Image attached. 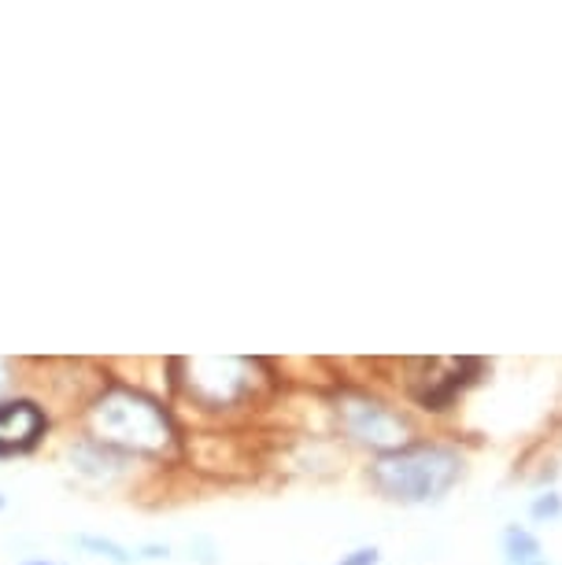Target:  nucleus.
Segmentation results:
<instances>
[{
  "mask_svg": "<svg viewBox=\"0 0 562 565\" xmlns=\"http://www.w3.org/2000/svg\"><path fill=\"white\" fill-rule=\"evenodd\" d=\"M466 473V458L448 444L411 440L370 462V484L400 507L441 503Z\"/></svg>",
  "mask_w": 562,
  "mask_h": 565,
  "instance_id": "1",
  "label": "nucleus"
},
{
  "mask_svg": "<svg viewBox=\"0 0 562 565\" xmlns=\"http://www.w3.org/2000/svg\"><path fill=\"white\" fill-rule=\"evenodd\" d=\"M93 433L100 444L130 455H163L174 444V422L163 403L126 385L108 388L89 411Z\"/></svg>",
  "mask_w": 562,
  "mask_h": 565,
  "instance_id": "2",
  "label": "nucleus"
},
{
  "mask_svg": "<svg viewBox=\"0 0 562 565\" xmlns=\"http://www.w3.org/2000/svg\"><path fill=\"white\" fill-rule=\"evenodd\" d=\"M337 422H341V433L348 440L367 447V451H378V455L411 444L407 414L389 407L385 399L367 396V392H344L341 403H337Z\"/></svg>",
  "mask_w": 562,
  "mask_h": 565,
  "instance_id": "3",
  "label": "nucleus"
},
{
  "mask_svg": "<svg viewBox=\"0 0 562 565\" xmlns=\"http://www.w3.org/2000/svg\"><path fill=\"white\" fill-rule=\"evenodd\" d=\"M248 359H197L189 362V388L208 407H230L252 388Z\"/></svg>",
  "mask_w": 562,
  "mask_h": 565,
  "instance_id": "4",
  "label": "nucleus"
},
{
  "mask_svg": "<svg viewBox=\"0 0 562 565\" xmlns=\"http://www.w3.org/2000/svg\"><path fill=\"white\" fill-rule=\"evenodd\" d=\"M45 429L49 418L34 399H0V458L34 451Z\"/></svg>",
  "mask_w": 562,
  "mask_h": 565,
  "instance_id": "5",
  "label": "nucleus"
},
{
  "mask_svg": "<svg viewBox=\"0 0 562 565\" xmlns=\"http://www.w3.org/2000/svg\"><path fill=\"white\" fill-rule=\"evenodd\" d=\"M500 554H503V565H551L544 554V543L526 525H507L500 532Z\"/></svg>",
  "mask_w": 562,
  "mask_h": 565,
  "instance_id": "6",
  "label": "nucleus"
},
{
  "mask_svg": "<svg viewBox=\"0 0 562 565\" xmlns=\"http://www.w3.org/2000/svg\"><path fill=\"white\" fill-rule=\"evenodd\" d=\"M71 462L78 473H86V477H112L123 469V455L115 451V447L100 444V440H86L71 451Z\"/></svg>",
  "mask_w": 562,
  "mask_h": 565,
  "instance_id": "7",
  "label": "nucleus"
},
{
  "mask_svg": "<svg viewBox=\"0 0 562 565\" xmlns=\"http://www.w3.org/2000/svg\"><path fill=\"white\" fill-rule=\"evenodd\" d=\"M78 547L89 551V554H97V558H108L112 565H134L137 562L134 551H126L123 543H115L108 536H78Z\"/></svg>",
  "mask_w": 562,
  "mask_h": 565,
  "instance_id": "8",
  "label": "nucleus"
},
{
  "mask_svg": "<svg viewBox=\"0 0 562 565\" xmlns=\"http://www.w3.org/2000/svg\"><path fill=\"white\" fill-rule=\"evenodd\" d=\"M562 518V495L555 488H548V492L533 495V503H529V521H537V525H548V521H559Z\"/></svg>",
  "mask_w": 562,
  "mask_h": 565,
  "instance_id": "9",
  "label": "nucleus"
},
{
  "mask_svg": "<svg viewBox=\"0 0 562 565\" xmlns=\"http://www.w3.org/2000/svg\"><path fill=\"white\" fill-rule=\"evenodd\" d=\"M378 562H381L378 547H356V551H348L337 565H378Z\"/></svg>",
  "mask_w": 562,
  "mask_h": 565,
  "instance_id": "10",
  "label": "nucleus"
},
{
  "mask_svg": "<svg viewBox=\"0 0 562 565\" xmlns=\"http://www.w3.org/2000/svg\"><path fill=\"white\" fill-rule=\"evenodd\" d=\"M189 551H200V554H197V562H200V565H215V562H219V558H215V547H211V540H204V536L193 540V547H189Z\"/></svg>",
  "mask_w": 562,
  "mask_h": 565,
  "instance_id": "11",
  "label": "nucleus"
},
{
  "mask_svg": "<svg viewBox=\"0 0 562 565\" xmlns=\"http://www.w3.org/2000/svg\"><path fill=\"white\" fill-rule=\"evenodd\" d=\"M167 554H171L167 543H148V547L137 551V558H167Z\"/></svg>",
  "mask_w": 562,
  "mask_h": 565,
  "instance_id": "12",
  "label": "nucleus"
},
{
  "mask_svg": "<svg viewBox=\"0 0 562 565\" xmlns=\"http://www.w3.org/2000/svg\"><path fill=\"white\" fill-rule=\"evenodd\" d=\"M8 388V366H4V359H0V392Z\"/></svg>",
  "mask_w": 562,
  "mask_h": 565,
  "instance_id": "13",
  "label": "nucleus"
},
{
  "mask_svg": "<svg viewBox=\"0 0 562 565\" xmlns=\"http://www.w3.org/2000/svg\"><path fill=\"white\" fill-rule=\"evenodd\" d=\"M23 565H52V562H45V558H30V562H23Z\"/></svg>",
  "mask_w": 562,
  "mask_h": 565,
  "instance_id": "14",
  "label": "nucleus"
},
{
  "mask_svg": "<svg viewBox=\"0 0 562 565\" xmlns=\"http://www.w3.org/2000/svg\"><path fill=\"white\" fill-rule=\"evenodd\" d=\"M0 507H4V495H0Z\"/></svg>",
  "mask_w": 562,
  "mask_h": 565,
  "instance_id": "15",
  "label": "nucleus"
}]
</instances>
